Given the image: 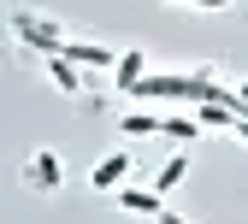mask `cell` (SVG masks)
Returning <instances> with one entry per match:
<instances>
[{
    "label": "cell",
    "instance_id": "cell-10",
    "mask_svg": "<svg viewBox=\"0 0 248 224\" xmlns=\"http://www.w3.org/2000/svg\"><path fill=\"white\" fill-rule=\"evenodd\" d=\"M160 136H171V142H195V136H201V118H195V112H177V118H166Z\"/></svg>",
    "mask_w": 248,
    "mask_h": 224
},
{
    "label": "cell",
    "instance_id": "cell-2",
    "mask_svg": "<svg viewBox=\"0 0 248 224\" xmlns=\"http://www.w3.org/2000/svg\"><path fill=\"white\" fill-rule=\"evenodd\" d=\"M160 201H166V195H160L154 183H148V189H142V183H124V189H118V207H124V212H142V218H160V212H166Z\"/></svg>",
    "mask_w": 248,
    "mask_h": 224
},
{
    "label": "cell",
    "instance_id": "cell-7",
    "mask_svg": "<svg viewBox=\"0 0 248 224\" xmlns=\"http://www.w3.org/2000/svg\"><path fill=\"white\" fill-rule=\"evenodd\" d=\"M118 130H124V136H160V130H166V118H160V112H148V106H136V112H124Z\"/></svg>",
    "mask_w": 248,
    "mask_h": 224
},
{
    "label": "cell",
    "instance_id": "cell-1",
    "mask_svg": "<svg viewBox=\"0 0 248 224\" xmlns=\"http://www.w3.org/2000/svg\"><path fill=\"white\" fill-rule=\"evenodd\" d=\"M59 53H65V59H77L83 71H112V65H118V53H112L107 42H65Z\"/></svg>",
    "mask_w": 248,
    "mask_h": 224
},
{
    "label": "cell",
    "instance_id": "cell-3",
    "mask_svg": "<svg viewBox=\"0 0 248 224\" xmlns=\"http://www.w3.org/2000/svg\"><path fill=\"white\" fill-rule=\"evenodd\" d=\"M124 177H130V153H107V159H95V171H89V183L101 189H124Z\"/></svg>",
    "mask_w": 248,
    "mask_h": 224
},
{
    "label": "cell",
    "instance_id": "cell-6",
    "mask_svg": "<svg viewBox=\"0 0 248 224\" xmlns=\"http://www.w3.org/2000/svg\"><path fill=\"white\" fill-rule=\"evenodd\" d=\"M148 77V65H142V53L130 47V53H118V65H112V89H124V94H130L136 83Z\"/></svg>",
    "mask_w": 248,
    "mask_h": 224
},
{
    "label": "cell",
    "instance_id": "cell-8",
    "mask_svg": "<svg viewBox=\"0 0 248 224\" xmlns=\"http://www.w3.org/2000/svg\"><path fill=\"white\" fill-rule=\"evenodd\" d=\"M183 177H189V153H171V159H166V165H160V171H154V189H160V195H171V189H177Z\"/></svg>",
    "mask_w": 248,
    "mask_h": 224
},
{
    "label": "cell",
    "instance_id": "cell-12",
    "mask_svg": "<svg viewBox=\"0 0 248 224\" xmlns=\"http://www.w3.org/2000/svg\"><path fill=\"white\" fill-rule=\"evenodd\" d=\"M177 6H195V0H177Z\"/></svg>",
    "mask_w": 248,
    "mask_h": 224
},
{
    "label": "cell",
    "instance_id": "cell-4",
    "mask_svg": "<svg viewBox=\"0 0 248 224\" xmlns=\"http://www.w3.org/2000/svg\"><path fill=\"white\" fill-rule=\"evenodd\" d=\"M47 83H53L59 94H77V89H83V65L65 59V53H47Z\"/></svg>",
    "mask_w": 248,
    "mask_h": 224
},
{
    "label": "cell",
    "instance_id": "cell-9",
    "mask_svg": "<svg viewBox=\"0 0 248 224\" xmlns=\"http://www.w3.org/2000/svg\"><path fill=\"white\" fill-rule=\"evenodd\" d=\"M30 183H36V189H59V153H36V159H30Z\"/></svg>",
    "mask_w": 248,
    "mask_h": 224
},
{
    "label": "cell",
    "instance_id": "cell-11",
    "mask_svg": "<svg viewBox=\"0 0 248 224\" xmlns=\"http://www.w3.org/2000/svg\"><path fill=\"white\" fill-rule=\"evenodd\" d=\"M160 224H189V218H171V212H160Z\"/></svg>",
    "mask_w": 248,
    "mask_h": 224
},
{
    "label": "cell",
    "instance_id": "cell-5",
    "mask_svg": "<svg viewBox=\"0 0 248 224\" xmlns=\"http://www.w3.org/2000/svg\"><path fill=\"white\" fill-rule=\"evenodd\" d=\"M18 30H24V42L42 47V53H59V47H65V36H59L53 24H42V18H18Z\"/></svg>",
    "mask_w": 248,
    "mask_h": 224
}]
</instances>
